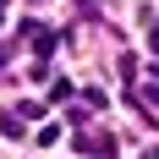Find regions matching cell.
<instances>
[{"mask_svg":"<svg viewBox=\"0 0 159 159\" xmlns=\"http://www.w3.org/2000/svg\"><path fill=\"white\" fill-rule=\"evenodd\" d=\"M148 159H159V148H154V154H148Z\"/></svg>","mask_w":159,"mask_h":159,"instance_id":"cell-2","label":"cell"},{"mask_svg":"<svg viewBox=\"0 0 159 159\" xmlns=\"http://www.w3.org/2000/svg\"><path fill=\"white\" fill-rule=\"evenodd\" d=\"M0 66H6V49H0Z\"/></svg>","mask_w":159,"mask_h":159,"instance_id":"cell-1","label":"cell"}]
</instances>
